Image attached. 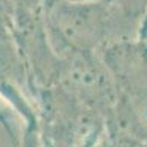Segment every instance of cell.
<instances>
[{
  "label": "cell",
  "instance_id": "obj_1",
  "mask_svg": "<svg viewBox=\"0 0 147 147\" xmlns=\"http://www.w3.org/2000/svg\"><path fill=\"white\" fill-rule=\"evenodd\" d=\"M112 3L44 0V21L56 55L97 53L112 44L116 15Z\"/></svg>",
  "mask_w": 147,
  "mask_h": 147
},
{
  "label": "cell",
  "instance_id": "obj_5",
  "mask_svg": "<svg viewBox=\"0 0 147 147\" xmlns=\"http://www.w3.org/2000/svg\"><path fill=\"white\" fill-rule=\"evenodd\" d=\"M68 2H75V3H112L118 0H68Z\"/></svg>",
  "mask_w": 147,
  "mask_h": 147
},
{
  "label": "cell",
  "instance_id": "obj_4",
  "mask_svg": "<svg viewBox=\"0 0 147 147\" xmlns=\"http://www.w3.org/2000/svg\"><path fill=\"white\" fill-rule=\"evenodd\" d=\"M13 0H0V32L12 30Z\"/></svg>",
  "mask_w": 147,
  "mask_h": 147
},
{
  "label": "cell",
  "instance_id": "obj_3",
  "mask_svg": "<svg viewBox=\"0 0 147 147\" xmlns=\"http://www.w3.org/2000/svg\"><path fill=\"white\" fill-rule=\"evenodd\" d=\"M15 112L12 110L0 96V127L6 132V137L12 147H19L21 144V132L15 119Z\"/></svg>",
  "mask_w": 147,
  "mask_h": 147
},
{
  "label": "cell",
  "instance_id": "obj_2",
  "mask_svg": "<svg viewBox=\"0 0 147 147\" xmlns=\"http://www.w3.org/2000/svg\"><path fill=\"white\" fill-rule=\"evenodd\" d=\"M100 53L115 85L119 124L147 143V47L119 40Z\"/></svg>",
  "mask_w": 147,
  "mask_h": 147
}]
</instances>
